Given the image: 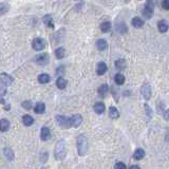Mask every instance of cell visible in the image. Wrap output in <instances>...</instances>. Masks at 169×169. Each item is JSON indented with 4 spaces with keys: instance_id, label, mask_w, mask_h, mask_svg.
I'll use <instances>...</instances> for the list:
<instances>
[{
    "instance_id": "1",
    "label": "cell",
    "mask_w": 169,
    "mask_h": 169,
    "mask_svg": "<svg viewBox=\"0 0 169 169\" xmlns=\"http://www.w3.org/2000/svg\"><path fill=\"white\" fill-rule=\"evenodd\" d=\"M54 155L56 158V160H63L67 155V146H66L65 140H59L56 143L54 148Z\"/></svg>"
},
{
    "instance_id": "2",
    "label": "cell",
    "mask_w": 169,
    "mask_h": 169,
    "mask_svg": "<svg viewBox=\"0 0 169 169\" xmlns=\"http://www.w3.org/2000/svg\"><path fill=\"white\" fill-rule=\"evenodd\" d=\"M77 142H76V145H77V152L80 157L85 155L88 151V140L85 135H80L77 138Z\"/></svg>"
},
{
    "instance_id": "3",
    "label": "cell",
    "mask_w": 169,
    "mask_h": 169,
    "mask_svg": "<svg viewBox=\"0 0 169 169\" xmlns=\"http://www.w3.org/2000/svg\"><path fill=\"white\" fill-rule=\"evenodd\" d=\"M153 10H154V3L152 0H147L146 5H145L144 10H143V15L145 16V18L150 19L153 15Z\"/></svg>"
},
{
    "instance_id": "4",
    "label": "cell",
    "mask_w": 169,
    "mask_h": 169,
    "mask_svg": "<svg viewBox=\"0 0 169 169\" xmlns=\"http://www.w3.org/2000/svg\"><path fill=\"white\" fill-rule=\"evenodd\" d=\"M32 47L35 51H42L46 47V41L42 38H35L32 42Z\"/></svg>"
},
{
    "instance_id": "5",
    "label": "cell",
    "mask_w": 169,
    "mask_h": 169,
    "mask_svg": "<svg viewBox=\"0 0 169 169\" xmlns=\"http://www.w3.org/2000/svg\"><path fill=\"white\" fill-rule=\"evenodd\" d=\"M49 60H50V58H49V55L47 54V53H42V54L37 55V56H36V58H35L36 63H38L39 66L48 65Z\"/></svg>"
},
{
    "instance_id": "6",
    "label": "cell",
    "mask_w": 169,
    "mask_h": 169,
    "mask_svg": "<svg viewBox=\"0 0 169 169\" xmlns=\"http://www.w3.org/2000/svg\"><path fill=\"white\" fill-rule=\"evenodd\" d=\"M141 93H142L143 97L145 99H150L151 94H152V91H151V87L149 84H144L141 88Z\"/></svg>"
},
{
    "instance_id": "7",
    "label": "cell",
    "mask_w": 169,
    "mask_h": 169,
    "mask_svg": "<svg viewBox=\"0 0 169 169\" xmlns=\"http://www.w3.org/2000/svg\"><path fill=\"white\" fill-rule=\"evenodd\" d=\"M56 122L59 125V127H61V128H65L66 129V128L71 127V126H70L69 119H67V117L63 116V115H56Z\"/></svg>"
},
{
    "instance_id": "8",
    "label": "cell",
    "mask_w": 169,
    "mask_h": 169,
    "mask_svg": "<svg viewBox=\"0 0 169 169\" xmlns=\"http://www.w3.org/2000/svg\"><path fill=\"white\" fill-rule=\"evenodd\" d=\"M69 122H70V126H72L74 128H77L83 123V117L80 114H74L72 115L71 119H69Z\"/></svg>"
},
{
    "instance_id": "9",
    "label": "cell",
    "mask_w": 169,
    "mask_h": 169,
    "mask_svg": "<svg viewBox=\"0 0 169 169\" xmlns=\"http://www.w3.org/2000/svg\"><path fill=\"white\" fill-rule=\"evenodd\" d=\"M0 82H1V84H3L4 86H11L13 84V78L11 77L8 74L2 73L1 75H0Z\"/></svg>"
},
{
    "instance_id": "10",
    "label": "cell",
    "mask_w": 169,
    "mask_h": 169,
    "mask_svg": "<svg viewBox=\"0 0 169 169\" xmlns=\"http://www.w3.org/2000/svg\"><path fill=\"white\" fill-rule=\"evenodd\" d=\"M107 70H108V67H107L106 63H102V61L98 63L97 66H96V73H97V75H102V74H105L107 72Z\"/></svg>"
},
{
    "instance_id": "11",
    "label": "cell",
    "mask_w": 169,
    "mask_h": 169,
    "mask_svg": "<svg viewBox=\"0 0 169 169\" xmlns=\"http://www.w3.org/2000/svg\"><path fill=\"white\" fill-rule=\"evenodd\" d=\"M51 138V131L48 127H42L41 132H40V138L42 141H48Z\"/></svg>"
},
{
    "instance_id": "12",
    "label": "cell",
    "mask_w": 169,
    "mask_h": 169,
    "mask_svg": "<svg viewBox=\"0 0 169 169\" xmlns=\"http://www.w3.org/2000/svg\"><path fill=\"white\" fill-rule=\"evenodd\" d=\"M42 21H44V23L47 25L48 28H51V29H53L54 28V22H53V18L51 15H44V18H42Z\"/></svg>"
},
{
    "instance_id": "13",
    "label": "cell",
    "mask_w": 169,
    "mask_h": 169,
    "mask_svg": "<svg viewBox=\"0 0 169 169\" xmlns=\"http://www.w3.org/2000/svg\"><path fill=\"white\" fill-rule=\"evenodd\" d=\"M8 129H10V122L5 119H1V121H0V131L6 132Z\"/></svg>"
},
{
    "instance_id": "14",
    "label": "cell",
    "mask_w": 169,
    "mask_h": 169,
    "mask_svg": "<svg viewBox=\"0 0 169 169\" xmlns=\"http://www.w3.org/2000/svg\"><path fill=\"white\" fill-rule=\"evenodd\" d=\"M97 92H98V95H99L100 97H105V96L109 93V87L107 85H102L99 88H98Z\"/></svg>"
},
{
    "instance_id": "15",
    "label": "cell",
    "mask_w": 169,
    "mask_h": 169,
    "mask_svg": "<svg viewBox=\"0 0 169 169\" xmlns=\"http://www.w3.org/2000/svg\"><path fill=\"white\" fill-rule=\"evenodd\" d=\"M109 116H110L111 119H119V110H117V109L115 108V107L111 106L110 108H109Z\"/></svg>"
},
{
    "instance_id": "16",
    "label": "cell",
    "mask_w": 169,
    "mask_h": 169,
    "mask_svg": "<svg viewBox=\"0 0 169 169\" xmlns=\"http://www.w3.org/2000/svg\"><path fill=\"white\" fill-rule=\"evenodd\" d=\"M96 48H97V50L99 51H104L107 49V47H108V44H107V41L105 39H98L97 41H96Z\"/></svg>"
},
{
    "instance_id": "17",
    "label": "cell",
    "mask_w": 169,
    "mask_h": 169,
    "mask_svg": "<svg viewBox=\"0 0 169 169\" xmlns=\"http://www.w3.org/2000/svg\"><path fill=\"white\" fill-rule=\"evenodd\" d=\"M126 67H127V63H126L125 59H117V60L115 61V68H116L117 70H119V71L125 70Z\"/></svg>"
},
{
    "instance_id": "18",
    "label": "cell",
    "mask_w": 169,
    "mask_h": 169,
    "mask_svg": "<svg viewBox=\"0 0 169 169\" xmlns=\"http://www.w3.org/2000/svg\"><path fill=\"white\" fill-rule=\"evenodd\" d=\"M34 111L35 113H38V114H41L46 111V105L44 102H37L35 105V108H34Z\"/></svg>"
},
{
    "instance_id": "19",
    "label": "cell",
    "mask_w": 169,
    "mask_h": 169,
    "mask_svg": "<svg viewBox=\"0 0 169 169\" xmlns=\"http://www.w3.org/2000/svg\"><path fill=\"white\" fill-rule=\"evenodd\" d=\"M158 28H159V31L161 32V33H166V32L168 31V24L165 20L159 21V23H158Z\"/></svg>"
},
{
    "instance_id": "20",
    "label": "cell",
    "mask_w": 169,
    "mask_h": 169,
    "mask_svg": "<svg viewBox=\"0 0 169 169\" xmlns=\"http://www.w3.org/2000/svg\"><path fill=\"white\" fill-rule=\"evenodd\" d=\"M131 24L133 25L134 28H142L144 25V20L141 19L140 17H134L131 21Z\"/></svg>"
},
{
    "instance_id": "21",
    "label": "cell",
    "mask_w": 169,
    "mask_h": 169,
    "mask_svg": "<svg viewBox=\"0 0 169 169\" xmlns=\"http://www.w3.org/2000/svg\"><path fill=\"white\" fill-rule=\"evenodd\" d=\"M94 111H95L97 114H102V113H104V111H105V105L102 104V102H96V104L94 105Z\"/></svg>"
},
{
    "instance_id": "22",
    "label": "cell",
    "mask_w": 169,
    "mask_h": 169,
    "mask_svg": "<svg viewBox=\"0 0 169 169\" xmlns=\"http://www.w3.org/2000/svg\"><path fill=\"white\" fill-rule=\"evenodd\" d=\"M50 80H51V77H50V75H49V74L42 73V74H40V75L38 76V82H39L40 84H48Z\"/></svg>"
},
{
    "instance_id": "23",
    "label": "cell",
    "mask_w": 169,
    "mask_h": 169,
    "mask_svg": "<svg viewBox=\"0 0 169 169\" xmlns=\"http://www.w3.org/2000/svg\"><path fill=\"white\" fill-rule=\"evenodd\" d=\"M144 157H145V151L143 150L142 148H138V149H136V150L134 151L133 158L135 160H142Z\"/></svg>"
},
{
    "instance_id": "24",
    "label": "cell",
    "mask_w": 169,
    "mask_h": 169,
    "mask_svg": "<svg viewBox=\"0 0 169 169\" xmlns=\"http://www.w3.org/2000/svg\"><path fill=\"white\" fill-rule=\"evenodd\" d=\"M66 55V51L63 48H57L56 50H55V56H56L57 59H63V57H65Z\"/></svg>"
},
{
    "instance_id": "25",
    "label": "cell",
    "mask_w": 169,
    "mask_h": 169,
    "mask_svg": "<svg viewBox=\"0 0 169 169\" xmlns=\"http://www.w3.org/2000/svg\"><path fill=\"white\" fill-rule=\"evenodd\" d=\"M114 82H115V84L119 86L124 85V83H125V76L121 73H117L116 75L114 76Z\"/></svg>"
},
{
    "instance_id": "26",
    "label": "cell",
    "mask_w": 169,
    "mask_h": 169,
    "mask_svg": "<svg viewBox=\"0 0 169 169\" xmlns=\"http://www.w3.org/2000/svg\"><path fill=\"white\" fill-rule=\"evenodd\" d=\"M68 85V82L65 80L63 77H58L57 78V82H56V86L59 88V89H65Z\"/></svg>"
},
{
    "instance_id": "27",
    "label": "cell",
    "mask_w": 169,
    "mask_h": 169,
    "mask_svg": "<svg viewBox=\"0 0 169 169\" xmlns=\"http://www.w3.org/2000/svg\"><path fill=\"white\" fill-rule=\"evenodd\" d=\"M10 10V5L6 2H1L0 3V16L4 15L5 13H8V11Z\"/></svg>"
},
{
    "instance_id": "28",
    "label": "cell",
    "mask_w": 169,
    "mask_h": 169,
    "mask_svg": "<svg viewBox=\"0 0 169 169\" xmlns=\"http://www.w3.org/2000/svg\"><path fill=\"white\" fill-rule=\"evenodd\" d=\"M22 122H23V124H24L25 126H31L32 124L34 123V119L31 116V115H28L27 114V115H23Z\"/></svg>"
},
{
    "instance_id": "29",
    "label": "cell",
    "mask_w": 169,
    "mask_h": 169,
    "mask_svg": "<svg viewBox=\"0 0 169 169\" xmlns=\"http://www.w3.org/2000/svg\"><path fill=\"white\" fill-rule=\"evenodd\" d=\"M100 30H102V32H104V33H108L111 30V23L109 22V21L102 22V24H100Z\"/></svg>"
},
{
    "instance_id": "30",
    "label": "cell",
    "mask_w": 169,
    "mask_h": 169,
    "mask_svg": "<svg viewBox=\"0 0 169 169\" xmlns=\"http://www.w3.org/2000/svg\"><path fill=\"white\" fill-rule=\"evenodd\" d=\"M4 155L6 157V159L8 160V161H13L14 160V153H13L12 149L10 148H4Z\"/></svg>"
},
{
    "instance_id": "31",
    "label": "cell",
    "mask_w": 169,
    "mask_h": 169,
    "mask_svg": "<svg viewBox=\"0 0 169 169\" xmlns=\"http://www.w3.org/2000/svg\"><path fill=\"white\" fill-rule=\"evenodd\" d=\"M117 31L119 32V33H122V34H125L126 32L128 31V29H127V27H126V24L124 22H121L119 23V25H117Z\"/></svg>"
},
{
    "instance_id": "32",
    "label": "cell",
    "mask_w": 169,
    "mask_h": 169,
    "mask_svg": "<svg viewBox=\"0 0 169 169\" xmlns=\"http://www.w3.org/2000/svg\"><path fill=\"white\" fill-rule=\"evenodd\" d=\"M21 105H22L23 108L27 109V110H30V109H31L32 107H33V106H32V102H30V100H25V102H23Z\"/></svg>"
},
{
    "instance_id": "33",
    "label": "cell",
    "mask_w": 169,
    "mask_h": 169,
    "mask_svg": "<svg viewBox=\"0 0 169 169\" xmlns=\"http://www.w3.org/2000/svg\"><path fill=\"white\" fill-rule=\"evenodd\" d=\"M114 169H127L126 165L122 162H117L116 164L114 165Z\"/></svg>"
},
{
    "instance_id": "34",
    "label": "cell",
    "mask_w": 169,
    "mask_h": 169,
    "mask_svg": "<svg viewBox=\"0 0 169 169\" xmlns=\"http://www.w3.org/2000/svg\"><path fill=\"white\" fill-rule=\"evenodd\" d=\"M145 110H146V114H147L148 119H149L151 117V115H152V110H151L150 107H149L148 105H145Z\"/></svg>"
},
{
    "instance_id": "35",
    "label": "cell",
    "mask_w": 169,
    "mask_h": 169,
    "mask_svg": "<svg viewBox=\"0 0 169 169\" xmlns=\"http://www.w3.org/2000/svg\"><path fill=\"white\" fill-rule=\"evenodd\" d=\"M162 6L165 10H169V0H163L162 1Z\"/></svg>"
},
{
    "instance_id": "36",
    "label": "cell",
    "mask_w": 169,
    "mask_h": 169,
    "mask_svg": "<svg viewBox=\"0 0 169 169\" xmlns=\"http://www.w3.org/2000/svg\"><path fill=\"white\" fill-rule=\"evenodd\" d=\"M6 93V89L4 87H0V97L3 95H5Z\"/></svg>"
},
{
    "instance_id": "37",
    "label": "cell",
    "mask_w": 169,
    "mask_h": 169,
    "mask_svg": "<svg viewBox=\"0 0 169 169\" xmlns=\"http://www.w3.org/2000/svg\"><path fill=\"white\" fill-rule=\"evenodd\" d=\"M129 169H141L140 167H138V165H132V166H130V168Z\"/></svg>"
},
{
    "instance_id": "38",
    "label": "cell",
    "mask_w": 169,
    "mask_h": 169,
    "mask_svg": "<svg viewBox=\"0 0 169 169\" xmlns=\"http://www.w3.org/2000/svg\"><path fill=\"white\" fill-rule=\"evenodd\" d=\"M164 117H165L166 121H167V119H168V110H166V111H165V113H164Z\"/></svg>"
}]
</instances>
